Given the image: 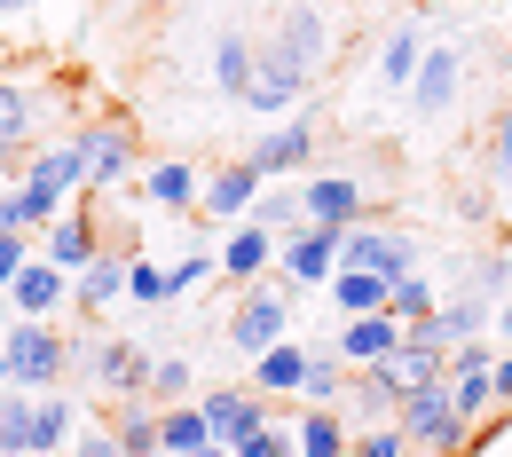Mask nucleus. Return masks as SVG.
Masks as SVG:
<instances>
[{"label": "nucleus", "mask_w": 512, "mask_h": 457, "mask_svg": "<svg viewBox=\"0 0 512 457\" xmlns=\"http://www.w3.org/2000/svg\"><path fill=\"white\" fill-rule=\"evenodd\" d=\"M24 182H40V190H87V158H79V142H56V150H40L32 166H24Z\"/></svg>", "instance_id": "nucleus-21"}, {"label": "nucleus", "mask_w": 512, "mask_h": 457, "mask_svg": "<svg viewBox=\"0 0 512 457\" xmlns=\"http://www.w3.org/2000/svg\"><path fill=\"white\" fill-rule=\"evenodd\" d=\"M56 213H64V197L40 190V182H24V190H8V229H24V237H40V229H56Z\"/></svg>", "instance_id": "nucleus-24"}, {"label": "nucleus", "mask_w": 512, "mask_h": 457, "mask_svg": "<svg viewBox=\"0 0 512 457\" xmlns=\"http://www.w3.org/2000/svg\"><path fill=\"white\" fill-rule=\"evenodd\" d=\"M142 190L158 197V205H174V213H190V205H197V174L182 166V158H166V166H150V182H142Z\"/></svg>", "instance_id": "nucleus-33"}, {"label": "nucleus", "mask_w": 512, "mask_h": 457, "mask_svg": "<svg viewBox=\"0 0 512 457\" xmlns=\"http://www.w3.org/2000/svg\"><path fill=\"white\" fill-rule=\"evenodd\" d=\"M111 434H119L127 457H166L158 450V410H150V402H119V426H111Z\"/></svg>", "instance_id": "nucleus-28"}, {"label": "nucleus", "mask_w": 512, "mask_h": 457, "mask_svg": "<svg viewBox=\"0 0 512 457\" xmlns=\"http://www.w3.org/2000/svg\"><path fill=\"white\" fill-rule=\"evenodd\" d=\"M260 402H268V394H245V387L197 394V410H205V426H213V442H229V450H237V442H245V434H253L260 418H268V410H260Z\"/></svg>", "instance_id": "nucleus-10"}, {"label": "nucleus", "mask_w": 512, "mask_h": 457, "mask_svg": "<svg viewBox=\"0 0 512 457\" xmlns=\"http://www.w3.org/2000/svg\"><path fill=\"white\" fill-rule=\"evenodd\" d=\"M127 292H134V300H142V308H166V268H158V261H142V253H134V261H127Z\"/></svg>", "instance_id": "nucleus-37"}, {"label": "nucleus", "mask_w": 512, "mask_h": 457, "mask_svg": "<svg viewBox=\"0 0 512 457\" xmlns=\"http://www.w3.org/2000/svg\"><path fill=\"white\" fill-rule=\"evenodd\" d=\"M237 457H292V442H284V434H276V426H268V418H260L253 434H245V442H237Z\"/></svg>", "instance_id": "nucleus-40"}, {"label": "nucleus", "mask_w": 512, "mask_h": 457, "mask_svg": "<svg viewBox=\"0 0 512 457\" xmlns=\"http://www.w3.org/2000/svg\"><path fill=\"white\" fill-rule=\"evenodd\" d=\"M300 205H308V221H323V229H355V221H363V182L316 174V182L300 190Z\"/></svg>", "instance_id": "nucleus-11"}, {"label": "nucleus", "mask_w": 512, "mask_h": 457, "mask_svg": "<svg viewBox=\"0 0 512 457\" xmlns=\"http://www.w3.org/2000/svg\"><path fill=\"white\" fill-rule=\"evenodd\" d=\"M347 457H410V434L386 418V426H371V434H355V442H347Z\"/></svg>", "instance_id": "nucleus-36"}, {"label": "nucleus", "mask_w": 512, "mask_h": 457, "mask_svg": "<svg viewBox=\"0 0 512 457\" xmlns=\"http://www.w3.org/2000/svg\"><path fill=\"white\" fill-rule=\"evenodd\" d=\"M87 371H95V387L111 394V402H142L158 355H142L134 339H95V347H87Z\"/></svg>", "instance_id": "nucleus-6"}, {"label": "nucleus", "mask_w": 512, "mask_h": 457, "mask_svg": "<svg viewBox=\"0 0 512 457\" xmlns=\"http://www.w3.org/2000/svg\"><path fill=\"white\" fill-rule=\"evenodd\" d=\"M150 410H174V402H197V363L182 355H158V371H150V394H142Z\"/></svg>", "instance_id": "nucleus-25"}, {"label": "nucleus", "mask_w": 512, "mask_h": 457, "mask_svg": "<svg viewBox=\"0 0 512 457\" xmlns=\"http://www.w3.org/2000/svg\"><path fill=\"white\" fill-rule=\"evenodd\" d=\"M497 182H505V190H512V111H505V119H497Z\"/></svg>", "instance_id": "nucleus-41"}, {"label": "nucleus", "mask_w": 512, "mask_h": 457, "mask_svg": "<svg viewBox=\"0 0 512 457\" xmlns=\"http://www.w3.org/2000/svg\"><path fill=\"white\" fill-rule=\"evenodd\" d=\"M276 253H284V245H276V229H260V221H245V229H237V237L221 245V276H237V284H253V276H260L268 261H276Z\"/></svg>", "instance_id": "nucleus-17"}, {"label": "nucleus", "mask_w": 512, "mask_h": 457, "mask_svg": "<svg viewBox=\"0 0 512 457\" xmlns=\"http://www.w3.org/2000/svg\"><path fill=\"white\" fill-rule=\"evenodd\" d=\"M197 205H205V213H221V221H245V213L260 205V174H253V166H221V174L205 182Z\"/></svg>", "instance_id": "nucleus-15"}, {"label": "nucleus", "mask_w": 512, "mask_h": 457, "mask_svg": "<svg viewBox=\"0 0 512 457\" xmlns=\"http://www.w3.org/2000/svg\"><path fill=\"white\" fill-rule=\"evenodd\" d=\"M0 229H8V190H0Z\"/></svg>", "instance_id": "nucleus-45"}, {"label": "nucleus", "mask_w": 512, "mask_h": 457, "mask_svg": "<svg viewBox=\"0 0 512 457\" xmlns=\"http://www.w3.org/2000/svg\"><path fill=\"white\" fill-rule=\"evenodd\" d=\"M339 237H347V229H323V221L292 229V237H284V284H331V276H339Z\"/></svg>", "instance_id": "nucleus-9"}, {"label": "nucleus", "mask_w": 512, "mask_h": 457, "mask_svg": "<svg viewBox=\"0 0 512 457\" xmlns=\"http://www.w3.org/2000/svg\"><path fill=\"white\" fill-rule=\"evenodd\" d=\"M40 253V237H24V229H0V292L24 276V261Z\"/></svg>", "instance_id": "nucleus-38"}, {"label": "nucleus", "mask_w": 512, "mask_h": 457, "mask_svg": "<svg viewBox=\"0 0 512 457\" xmlns=\"http://www.w3.org/2000/svg\"><path fill=\"white\" fill-rule=\"evenodd\" d=\"M0 8H8V16H24V0H0Z\"/></svg>", "instance_id": "nucleus-44"}, {"label": "nucleus", "mask_w": 512, "mask_h": 457, "mask_svg": "<svg viewBox=\"0 0 512 457\" xmlns=\"http://www.w3.org/2000/svg\"><path fill=\"white\" fill-rule=\"evenodd\" d=\"M127 261L134 253H95V261L71 276V308H79V316H103V308L127 292Z\"/></svg>", "instance_id": "nucleus-12"}, {"label": "nucleus", "mask_w": 512, "mask_h": 457, "mask_svg": "<svg viewBox=\"0 0 512 457\" xmlns=\"http://www.w3.org/2000/svg\"><path fill=\"white\" fill-rule=\"evenodd\" d=\"M505 339H512V316H505Z\"/></svg>", "instance_id": "nucleus-49"}, {"label": "nucleus", "mask_w": 512, "mask_h": 457, "mask_svg": "<svg viewBox=\"0 0 512 457\" xmlns=\"http://www.w3.org/2000/svg\"><path fill=\"white\" fill-rule=\"evenodd\" d=\"M205 442H213V426H205V410H197V402L158 410V450H166V457H197Z\"/></svg>", "instance_id": "nucleus-19"}, {"label": "nucleus", "mask_w": 512, "mask_h": 457, "mask_svg": "<svg viewBox=\"0 0 512 457\" xmlns=\"http://www.w3.org/2000/svg\"><path fill=\"white\" fill-rule=\"evenodd\" d=\"M339 268H363V276H386V284H402V276H418V245L410 237H394V229H347L339 237Z\"/></svg>", "instance_id": "nucleus-5"}, {"label": "nucleus", "mask_w": 512, "mask_h": 457, "mask_svg": "<svg viewBox=\"0 0 512 457\" xmlns=\"http://www.w3.org/2000/svg\"><path fill=\"white\" fill-rule=\"evenodd\" d=\"M347 426H339V410H308L300 418V434H292V457H347Z\"/></svg>", "instance_id": "nucleus-23"}, {"label": "nucleus", "mask_w": 512, "mask_h": 457, "mask_svg": "<svg viewBox=\"0 0 512 457\" xmlns=\"http://www.w3.org/2000/svg\"><path fill=\"white\" fill-rule=\"evenodd\" d=\"M0 339H8V316H0Z\"/></svg>", "instance_id": "nucleus-48"}, {"label": "nucleus", "mask_w": 512, "mask_h": 457, "mask_svg": "<svg viewBox=\"0 0 512 457\" xmlns=\"http://www.w3.org/2000/svg\"><path fill=\"white\" fill-rule=\"evenodd\" d=\"M0 363H8V387L48 394L56 379H71V371L87 363V347H79V339H64L56 324H40V316H16V324H8V339H0Z\"/></svg>", "instance_id": "nucleus-2"}, {"label": "nucleus", "mask_w": 512, "mask_h": 457, "mask_svg": "<svg viewBox=\"0 0 512 457\" xmlns=\"http://www.w3.org/2000/svg\"><path fill=\"white\" fill-rule=\"evenodd\" d=\"M323 48H331V24H323V8H292L268 40L253 48V87H245V111H284V103H300L308 87H316L323 71Z\"/></svg>", "instance_id": "nucleus-1"}, {"label": "nucleus", "mask_w": 512, "mask_h": 457, "mask_svg": "<svg viewBox=\"0 0 512 457\" xmlns=\"http://www.w3.org/2000/svg\"><path fill=\"white\" fill-rule=\"evenodd\" d=\"M331 300H339L347 316H379V308H386V276H363V268H339V276H331Z\"/></svg>", "instance_id": "nucleus-29"}, {"label": "nucleus", "mask_w": 512, "mask_h": 457, "mask_svg": "<svg viewBox=\"0 0 512 457\" xmlns=\"http://www.w3.org/2000/svg\"><path fill=\"white\" fill-rule=\"evenodd\" d=\"M0 394H8V363H0Z\"/></svg>", "instance_id": "nucleus-46"}, {"label": "nucleus", "mask_w": 512, "mask_h": 457, "mask_svg": "<svg viewBox=\"0 0 512 457\" xmlns=\"http://www.w3.org/2000/svg\"><path fill=\"white\" fill-rule=\"evenodd\" d=\"M418 64H426V40H418L410 24H402V32H386V48H379V79H386V87H410Z\"/></svg>", "instance_id": "nucleus-27"}, {"label": "nucleus", "mask_w": 512, "mask_h": 457, "mask_svg": "<svg viewBox=\"0 0 512 457\" xmlns=\"http://www.w3.org/2000/svg\"><path fill=\"white\" fill-rule=\"evenodd\" d=\"M434 308H442V300H434V284H426V276H402V284H386V316H394L402 331L426 324Z\"/></svg>", "instance_id": "nucleus-31"}, {"label": "nucleus", "mask_w": 512, "mask_h": 457, "mask_svg": "<svg viewBox=\"0 0 512 457\" xmlns=\"http://www.w3.org/2000/svg\"><path fill=\"white\" fill-rule=\"evenodd\" d=\"M71 457H127V450H119L111 426H79V434H71Z\"/></svg>", "instance_id": "nucleus-39"}, {"label": "nucleus", "mask_w": 512, "mask_h": 457, "mask_svg": "<svg viewBox=\"0 0 512 457\" xmlns=\"http://www.w3.org/2000/svg\"><path fill=\"white\" fill-rule=\"evenodd\" d=\"M394 426L410 434V450H434V457H457L465 450V410L449 402V379H434V387H410L402 394V410H394Z\"/></svg>", "instance_id": "nucleus-3"}, {"label": "nucleus", "mask_w": 512, "mask_h": 457, "mask_svg": "<svg viewBox=\"0 0 512 457\" xmlns=\"http://www.w3.org/2000/svg\"><path fill=\"white\" fill-rule=\"evenodd\" d=\"M292 292H300V284H253V292L237 300V316H229V339H237L245 355H268V347L284 339V324H292Z\"/></svg>", "instance_id": "nucleus-4"}, {"label": "nucleus", "mask_w": 512, "mask_h": 457, "mask_svg": "<svg viewBox=\"0 0 512 457\" xmlns=\"http://www.w3.org/2000/svg\"><path fill=\"white\" fill-rule=\"evenodd\" d=\"M32 457H64V450H32Z\"/></svg>", "instance_id": "nucleus-47"}, {"label": "nucleus", "mask_w": 512, "mask_h": 457, "mask_svg": "<svg viewBox=\"0 0 512 457\" xmlns=\"http://www.w3.org/2000/svg\"><path fill=\"white\" fill-rule=\"evenodd\" d=\"M95 253H111L95 229V205H71V213H56V229H40V261H56L64 276H79Z\"/></svg>", "instance_id": "nucleus-7"}, {"label": "nucleus", "mask_w": 512, "mask_h": 457, "mask_svg": "<svg viewBox=\"0 0 512 457\" xmlns=\"http://www.w3.org/2000/svg\"><path fill=\"white\" fill-rule=\"evenodd\" d=\"M253 221H260V229H308V205H300L292 190H268L253 205Z\"/></svg>", "instance_id": "nucleus-35"}, {"label": "nucleus", "mask_w": 512, "mask_h": 457, "mask_svg": "<svg viewBox=\"0 0 512 457\" xmlns=\"http://www.w3.org/2000/svg\"><path fill=\"white\" fill-rule=\"evenodd\" d=\"M449 95H457V48H426V64H418V79H410V103H418V119L449 111Z\"/></svg>", "instance_id": "nucleus-16"}, {"label": "nucleus", "mask_w": 512, "mask_h": 457, "mask_svg": "<svg viewBox=\"0 0 512 457\" xmlns=\"http://www.w3.org/2000/svg\"><path fill=\"white\" fill-rule=\"evenodd\" d=\"M197 457H237V450H229V442H205V450H197Z\"/></svg>", "instance_id": "nucleus-43"}, {"label": "nucleus", "mask_w": 512, "mask_h": 457, "mask_svg": "<svg viewBox=\"0 0 512 457\" xmlns=\"http://www.w3.org/2000/svg\"><path fill=\"white\" fill-rule=\"evenodd\" d=\"M79 158H87V190H111L127 174V127H71Z\"/></svg>", "instance_id": "nucleus-13"}, {"label": "nucleus", "mask_w": 512, "mask_h": 457, "mask_svg": "<svg viewBox=\"0 0 512 457\" xmlns=\"http://www.w3.org/2000/svg\"><path fill=\"white\" fill-rule=\"evenodd\" d=\"M481 324H489V308H481V300H442V308L426 316V331H434L442 347H465V339H473Z\"/></svg>", "instance_id": "nucleus-30"}, {"label": "nucleus", "mask_w": 512, "mask_h": 457, "mask_svg": "<svg viewBox=\"0 0 512 457\" xmlns=\"http://www.w3.org/2000/svg\"><path fill=\"white\" fill-rule=\"evenodd\" d=\"M300 394H308V410H339V394H347V371H339V355H308V371H300Z\"/></svg>", "instance_id": "nucleus-32"}, {"label": "nucleus", "mask_w": 512, "mask_h": 457, "mask_svg": "<svg viewBox=\"0 0 512 457\" xmlns=\"http://www.w3.org/2000/svg\"><path fill=\"white\" fill-rule=\"evenodd\" d=\"M308 158H316V127H276V134H260V142H253L245 166L268 182V174H292V166H308Z\"/></svg>", "instance_id": "nucleus-14"}, {"label": "nucleus", "mask_w": 512, "mask_h": 457, "mask_svg": "<svg viewBox=\"0 0 512 457\" xmlns=\"http://www.w3.org/2000/svg\"><path fill=\"white\" fill-rule=\"evenodd\" d=\"M24 142H32V95L0 79V166H32Z\"/></svg>", "instance_id": "nucleus-20"}, {"label": "nucleus", "mask_w": 512, "mask_h": 457, "mask_svg": "<svg viewBox=\"0 0 512 457\" xmlns=\"http://www.w3.org/2000/svg\"><path fill=\"white\" fill-rule=\"evenodd\" d=\"M394 339H402V324L394 316H347V331H339V363H379V355H394Z\"/></svg>", "instance_id": "nucleus-18"}, {"label": "nucleus", "mask_w": 512, "mask_h": 457, "mask_svg": "<svg viewBox=\"0 0 512 457\" xmlns=\"http://www.w3.org/2000/svg\"><path fill=\"white\" fill-rule=\"evenodd\" d=\"M300 371H308V347H292V339H276V347L260 355L253 387H260V394H292V387H300Z\"/></svg>", "instance_id": "nucleus-26"}, {"label": "nucleus", "mask_w": 512, "mask_h": 457, "mask_svg": "<svg viewBox=\"0 0 512 457\" xmlns=\"http://www.w3.org/2000/svg\"><path fill=\"white\" fill-rule=\"evenodd\" d=\"M64 308H71V276L56 261H40V253H32L24 276L8 284V316H40V324H56Z\"/></svg>", "instance_id": "nucleus-8"}, {"label": "nucleus", "mask_w": 512, "mask_h": 457, "mask_svg": "<svg viewBox=\"0 0 512 457\" xmlns=\"http://www.w3.org/2000/svg\"><path fill=\"white\" fill-rule=\"evenodd\" d=\"M213 87L245 103V87H253V40H245V32H221V40H213Z\"/></svg>", "instance_id": "nucleus-22"}, {"label": "nucleus", "mask_w": 512, "mask_h": 457, "mask_svg": "<svg viewBox=\"0 0 512 457\" xmlns=\"http://www.w3.org/2000/svg\"><path fill=\"white\" fill-rule=\"evenodd\" d=\"M489 387H497V402L512 410V355H497V363H489Z\"/></svg>", "instance_id": "nucleus-42"}, {"label": "nucleus", "mask_w": 512, "mask_h": 457, "mask_svg": "<svg viewBox=\"0 0 512 457\" xmlns=\"http://www.w3.org/2000/svg\"><path fill=\"white\" fill-rule=\"evenodd\" d=\"M213 276H221V253H190L182 268H166V308H174V300H190V292H205Z\"/></svg>", "instance_id": "nucleus-34"}]
</instances>
